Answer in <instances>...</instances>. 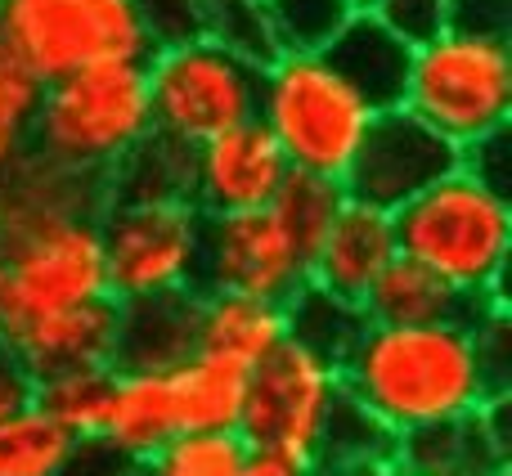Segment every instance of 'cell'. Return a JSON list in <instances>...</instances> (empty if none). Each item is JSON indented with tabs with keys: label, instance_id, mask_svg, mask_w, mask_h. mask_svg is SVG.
Wrapping results in <instances>:
<instances>
[{
	"label": "cell",
	"instance_id": "7c38bea8",
	"mask_svg": "<svg viewBox=\"0 0 512 476\" xmlns=\"http://www.w3.org/2000/svg\"><path fill=\"white\" fill-rule=\"evenodd\" d=\"M454 167H463L459 144H450L409 108H382L373 113L369 131L346 167L342 189L360 203L396 212L423 189H432L441 176H450Z\"/></svg>",
	"mask_w": 512,
	"mask_h": 476
},
{
	"label": "cell",
	"instance_id": "e575fe53",
	"mask_svg": "<svg viewBox=\"0 0 512 476\" xmlns=\"http://www.w3.org/2000/svg\"><path fill=\"white\" fill-rule=\"evenodd\" d=\"M364 9H373L409 45H423L450 27V0H369Z\"/></svg>",
	"mask_w": 512,
	"mask_h": 476
},
{
	"label": "cell",
	"instance_id": "e0dca14e",
	"mask_svg": "<svg viewBox=\"0 0 512 476\" xmlns=\"http://www.w3.org/2000/svg\"><path fill=\"white\" fill-rule=\"evenodd\" d=\"M396 221L391 212L346 194L333 225L315 243L306 261V283L333 292L342 301H360L364 288L382 274V265L396 256Z\"/></svg>",
	"mask_w": 512,
	"mask_h": 476
},
{
	"label": "cell",
	"instance_id": "60d3db41",
	"mask_svg": "<svg viewBox=\"0 0 512 476\" xmlns=\"http://www.w3.org/2000/svg\"><path fill=\"white\" fill-rule=\"evenodd\" d=\"M0 283H5V256H0Z\"/></svg>",
	"mask_w": 512,
	"mask_h": 476
},
{
	"label": "cell",
	"instance_id": "1f68e13d",
	"mask_svg": "<svg viewBox=\"0 0 512 476\" xmlns=\"http://www.w3.org/2000/svg\"><path fill=\"white\" fill-rule=\"evenodd\" d=\"M41 104V81L0 45V171L32 149V122Z\"/></svg>",
	"mask_w": 512,
	"mask_h": 476
},
{
	"label": "cell",
	"instance_id": "ffe728a7",
	"mask_svg": "<svg viewBox=\"0 0 512 476\" xmlns=\"http://www.w3.org/2000/svg\"><path fill=\"white\" fill-rule=\"evenodd\" d=\"M481 301L445 283L427 265L409 256H391L382 274L364 288L360 310L369 324H441V319H472Z\"/></svg>",
	"mask_w": 512,
	"mask_h": 476
},
{
	"label": "cell",
	"instance_id": "d6986e66",
	"mask_svg": "<svg viewBox=\"0 0 512 476\" xmlns=\"http://www.w3.org/2000/svg\"><path fill=\"white\" fill-rule=\"evenodd\" d=\"M198 351V288L122 301L113 369L171 373Z\"/></svg>",
	"mask_w": 512,
	"mask_h": 476
},
{
	"label": "cell",
	"instance_id": "52a82bcc",
	"mask_svg": "<svg viewBox=\"0 0 512 476\" xmlns=\"http://www.w3.org/2000/svg\"><path fill=\"white\" fill-rule=\"evenodd\" d=\"M144 81H149L153 131L194 149L256 117L261 63L243 59L239 50L212 36H198V41L153 50L144 59Z\"/></svg>",
	"mask_w": 512,
	"mask_h": 476
},
{
	"label": "cell",
	"instance_id": "9a60e30c",
	"mask_svg": "<svg viewBox=\"0 0 512 476\" xmlns=\"http://www.w3.org/2000/svg\"><path fill=\"white\" fill-rule=\"evenodd\" d=\"M117 328H122V301L90 297V301H77V306L45 310V315L23 319L14 328H0V351L36 382L45 373L113 364Z\"/></svg>",
	"mask_w": 512,
	"mask_h": 476
},
{
	"label": "cell",
	"instance_id": "8d00e7d4",
	"mask_svg": "<svg viewBox=\"0 0 512 476\" xmlns=\"http://www.w3.org/2000/svg\"><path fill=\"white\" fill-rule=\"evenodd\" d=\"M450 27L512 36V0H450Z\"/></svg>",
	"mask_w": 512,
	"mask_h": 476
},
{
	"label": "cell",
	"instance_id": "7a4b0ae2",
	"mask_svg": "<svg viewBox=\"0 0 512 476\" xmlns=\"http://www.w3.org/2000/svg\"><path fill=\"white\" fill-rule=\"evenodd\" d=\"M400 256L427 265L477 301H504L512 203L472 167H454L432 189L391 212Z\"/></svg>",
	"mask_w": 512,
	"mask_h": 476
},
{
	"label": "cell",
	"instance_id": "4316f807",
	"mask_svg": "<svg viewBox=\"0 0 512 476\" xmlns=\"http://www.w3.org/2000/svg\"><path fill=\"white\" fill-rule=\"evenodd\" d=\"M364 324H369V319H364L360 301H342V297H333V292L315 288V283H306V288L288 301V337L315 346L319 355H328V360H337V364L346 360V351H351L355 337L364 333Z\"/></svg>",
	"mask_w": 512,
	"mask_h": 476
},
{
	"label": "cell",
	"instance_id": "b9f144b4",
	"mask_svg": "<svg viewBox=\"0 0 512 476\" xmlns=\"http://www.w3.org/2000/svg\"><path fill=\"white\" fill-rule=\"evenodd\" d=\"M355 5H369V0H355Z\"/></svg>",
	"mask_w": 512,
	"mask_h": 476
},
{
	"label": "cell",
	"instance_id": "5b68a950",
	"mask_svg": "<svg viewBox=\"0 0 512 476\" xmlns=\"http://www.w3.org/2000/svg\"><path fill=\"white\" fill-rule=\"evenodd\" d=\"M400 108L423 117L459 149L504 131L512 117V41L445 27L432 41L414 45Z\"/></svg>",
	"mask_w": 512,
	"mask_h": 476
},
{
	"label": "cell",
	"instance_id": "d590c367",
	"mask_svg": "<svg viewBox=\"0 0 512 476\" xmlns=\"http://www.w3.org/2000/svg\"><path fill=\"white\" fill-rule=\"evenodd\" d=\"M135 468L140 463L117 450L108 436H77L59 476H135Z\"/></svg>",
	"mask_w": 512,
	"mask_h": 476
},
{
	"label": "cell",
	"instance_id": "ac0fdd59",
	"mask_svg": "<svg viewBox=\"0 0 512 476\" xmlns=\"http://www.w3.org/2000/svg\"><path fill=\"white\" fill-rule=\"evenodd\" d=\"M324 59L360 90V99L382 113V108H400L409 81V63H414V45L396 36L373 9H355L346 27L328 41Z\"/></svg>",
	"mask_w": 512,
	"mask_h": 476
},
{
	"label": "cell",
	"instance_id": "f1b7e54d",
	"mask_svg": "<svg viewBox=\"0 0 512 476\" xmlns=\"http://www.w3.org/2000/svg\"><path fill=\"white\" fill-rule=\"evenodd\" d=\"M342 198H346L342 180L315 176V171H292V167H288V176H283L279 194L270 198V212L283 221V230L297 238V247L306 252V261H310L315 243L324 238L328 225H333V216H337V207H342Z\"/></svg>",
	"mask_w": 512,
	"mask_h": 476
},
{
	"label": "cell",
	"instance_id": "2e32d148",
	"mask_svg": "<svg viewBox=\"0 0 512 476\" xmlns=\"http://www.w3.org/2000/svg\"><path fill=\"white\" fill-rule=\"evenodd\" d=\"M508 396H495L477 414L441 418L427 427L396 432L391 476H508Z\"/></svg>",
	"mask_w": 512,
	"mask_h": 476
},
{
	"label": "cell",
	"instance_id": "ab89813d",
	"mask_svg": "<svg viewBox=\"0 0 512 476\" xmlns=\"http://www.w3.org/2000/svg\"><path fill=\"white\" fill-rule=\"evenodd\" d=\"M315 476H391L387 468H315Z\"/></svg>",
	"mask_w": 512,
	"mask_h": 476
},
{
	"label": "cell",
	"instance_id": "8992f818",
	"mask_svg": "<svg viewBox=\"0 0 512 476\" xmlns=\"http://www.w3.org/2000/svg\"><path fill=\"white\" fill-rule=\"evenodd\" d=\"M0 45L36 81L153 54L135 0H0Z\"/></svg>",
	"mask_w": 512,
	"mask_h": 476
},
{
	"label": "cell",
	"instance_id": "d4e9b609",
	"mask_svg": "<svg viewBox=\"0 0 512 476\" xmlns=\"http://www.w3.org/2000/svg\"><path fill=\"white\" fill-rule=\"evenodd\" d=\"M189 185L194 149L162 131H149L108 171V198H189Z\"/></svg>",
	"mask_w": 512,
	"mask_h": 476
},
{
	"label": "cell",
	"instance_id": "30bf717a",
	"mask_svg": "<svg viewBox=\"0 0 512 476\" xmlns=\"http://www.w3.org/2000/svg\"><path fill=\"white\" fill-rule=\"evenodd\" d=\"M306 288V252L270 207L216 212L203 221L198 292H243L288 306Z\"/></svg>",
	"mask_w": 512,
	"mask_h": 476
},
{
	"label": "cell",
	"instance_id": "8fae6325",
	"mask_svg": "<svg viewBox=\"0 0 512 476\" xmlns=\"http://www.w3.org/2000/svg\"><path fill=\"white\" fill-rule=\"evenodd\" d=\"M90 297H108L99 221H68L5 256L0 328H14L45 310L77 306Z\"/></svg>",
	"mask_w": 512,
	"mask_h": 476
},
{
	"label": "cell",
	"instance_id": "6da1fadb",
	"mask_svg": "<svg viewBox=\"0 0 512 476\" xmlns=\"http://www.w3.org/2000/svg\"><path fill=\"white\" fill-rule=\"evenodd\" d=\"M472 319L364 324L346 360L337 364L346 396L360 400L391 432L477 414L486 400H495V391L481 369Z\"/></svg>",
	"mask_w": 512,
	"mask_h": 476
},
{
	"label": "cell",
	"instance_id": "3957f363",
	"mask_svg": "<svg viewBox=\"0 0 512 476\" xmlns=\"http://www.w3.org/2000/svg\"><path fill=\"white\" fill-rule=\"evenodd\" d=\"M256 122L274 135L292 171L342 180L373 108L324 54H274L261 63Z\"/></svg>",
	"mask_w": 512,
	"mask_h": 476
},
{
	"label": "cell",
	"instance_id": "836d02e7",
	"mask_svg": "<svg viewBox=\"0 0 512 476\" xmlns=\"http://www.w3.org/2000/svg\"><path fill=\"white\" fill-rule=\"evenodd\" d=\"M135 14L153 50L207 36V0H135Z\"/></svg>",
	"mask_w": 512,
	"mask_h": 476
},
{
	"label": "cell",
	"instance_id": "f546056e",
	"mask_svg": "<svg viewBox=\"0 0 512 476\" xmlns=\"http://www.w3.org/2000/svg\"><path fill=\"white\" fill-rule=\"evenodd\" d=\"M265 27L279 54H324L355 14V0H261Z\"/></svg>",
	"mask_w": 512,
	"mask_h": 476
},
{
	"label": "cell",
	"instance_id": "74e56055",
	"mask_svg": "<svg viewBox=\"0 0 512 476\" xmlns=\"http://www.w3.org/2000/svg\"><path fill=\"white\" fill-rule=\"evenodd\" d=\"M27 400H32V378L0 351V418L14 414V409H23Z\"/></svg>",
	"mask_w": 512,
	"mask_h": 476
},
{
	"label": "cell",
	"instance_id": "4dcf8cb0",
	"mask_svg": "<svg viewBox=\"0 0 512 476\" xmlns=\"http://www.w3.org/2000/svg\"><path fill=\"white\" fill-rule=\"evenodd\" d=\"M239 432H180L135 468V476H234L248 459Z\"/></svg>",
	"mask_w": 512,
	"mask_h": 476
},
{
	"label": "cell",
	"instance_id": "cb8c5ba5",
	"mask_svg": "<svg viewBox=\"0 0 512 476\" xmlns=\"http://www.w3.org/2000/svg\"><path fill=\"white\" fill-rule=\"evenodd\" d=\"M113 364H86V369H63L45 373L32 382V405L50 414L63 432L77 436H99L108 418V400H113Z\"/></svg>",
	"mask_w": 512,
	"mask_h": 476
},
{
	"label": "cell",
	"instance_id": "9c48e42d",
	"mask_svg": "<svg viewBox=\"0 0 512 476\" xmlns=\"http://www.w3.org/2000/svg\"><path fill=\"white\" fill-rule=\"evenodd\" d=\"M203 221L194 198H108L99 212L108 297L135 301L198 288Z\"/></svg>",
	"mask_w": 512,
	"mask_h": 476
},
{
	"label": "cell",
	"instance_id": "484cf974",
	"mask_svg": "<svg viewBox=\"0 0 512 476\" xmlns=\"http://www.w3.org/2000/svg\"><path fill=\"white\" fill-rule=\"evenodd\" d=\"M72 436L27 400L0 418V476H59Z\"/></svg>",
	"mask_w": 512,
	"mask_h": 476
},
{
	"label": "cell",
	"instance_id": "44dd1931",
	"mask_svg": "<svg viewBox=\"0 0 512 476\" xmlns=\"http://www.w3.org/2000/svg\"><path fill=\"white\" fill-rule=\"evenodd\" d=\"M122 454L144 463L153 450L180 436V414H176V391H171V373L153 369H117L113 378V400H108L104 432Z\"/></svg>",
	"mask_w": 512,
	"mask_h": 476
},
{
	"label": "cell",
	"instance_id": "d6a6232c",
	"mask_svg": "<svg viewBox=\"0 0 512 476\" xmlns=\"http://www.w3.org/2000/svg\"><path fill=\"white\" fill-rule=\"evenodd\" d=\"M207 36L239 50L252 63H270L279 54L270 41V27H265L261 0H207Z\"/></svg>",
	"mask_w": 512,
	"mask_h": 476
},
{
	"label": "cell",
	"instance_id": "83f0119b",
	"mask_svg": "<svg viewBox=\"0 0 512 476\" xmlns=\"http://www.w3.org/2000/svg\"><path fill=\"white\" fill-rule=\"evenodd\" d=\"M391 441H396V432L342 391V400L328 414L315 468H387Z\"/></svg>",
	"mask_w": 512,
	"mask_h": 476
},
{
	"label": "cell",
	"instance_id": "277c9868",
	"mask_svg": "<svg viewBox=\"0 0 512 476\" xmlns=\"http://www.w3.org/2000/svg\"><path fill=\"white\" fill-rule=\"evenodd\" d=\"M153 131L144 63H95L41 81L32 149L86 171H113Z\"/></svg>",
	"mask_w": 512,
	"mask_h": 476
},
{
	"label": "cell",
	"instance_id": "4fadbf2b",
	"mask_svg": "<svg viewBox=\"0 0 512 476\" xmlns=\"http://www.w3.org/2000/svg\"><path fill=\"white\" fill-rule=\"evenodd\" d=\"M108 203V176L27 149L0 171V256L18 252L36 234L68 221H99Z\"/></svg>",
	"mask_w": 512,
	"mask_h": 476
},
{
	"label": "cell",
	"instance_id": "603a6c76",
	"mask_svg": "<svg viewBox=\"0 0 512 476\" xmlns=\"http://www.w3.org/2000/svg\"><path fill=\"white\" fill-rule=\"evenodd\" d=\"M248 364L216 351H194L171 369L180 432H234L248 400Z\"/></svg>",
	"mask_w": 512,
	"mask_h": 476
},
{
	"label": "cell",
	"instance_id": "ba28073f",
	"mask_svg": "<svg viewBox=\"0 0 512 476\" xmlns=\"http://www.w3.org/2000/svg\"><path fill=\"white\" fill-rule=\"evenodd\" d=\"M342 391L346 387H342L337 360H328L315 346L288 337L261 364H252L248 400H243V414L234 432L256 454H274V459H292L315 468L328 414L342 400Z\"/></svg>",
	"mask_w": 512,
	"mask_h": 476
},
{
	"label": "cell",
	"instance_id": "5bb4252c",
	"mask_svg": "<svg viewBox=\"0 0 512 476\" xmlns=\"http://www.w3.org/2000/svg\"><path fill=\"white\" fill-rule=\"evenodd\" d=\"M288 176V158L274 144L256 117L194 144V185L189 198L203 216L216 212H248V207H270Z\"/></svg>",
	"mask_w": 512,
	"mask_h": 476
},
{
	"label": "cell",
	"instance_id": "f35d334b",
	"mask_svg": "<svg viewBox=\"0 0 512 476\" xmlns=\"http://www.w3.org/2000/svg\"><path fill=\"white\" fill-rule=\"evenodd\" d=\"M234 476H315V468H306V463H292V459H274V454H248L243 459V468Z\"/></svg>",
	"mask_w": 512,
	"mask_h": 476
},
{
	"label": "cell",
	"instance_id": "7402d4cb",
	"mask_svg": "<svg viewBox=\"0 0 512 476\" xmlns=\"http://www.w3.org/2000/svg\"><path fill=\"white\" fill-rule=\"evenodd\" d=\"M279 342H288V306L243 292H198V351L230 355L252 369Z\"/></svg>",
	"mask_w": 512,
	"mask_h": 476
}]
</instances>
